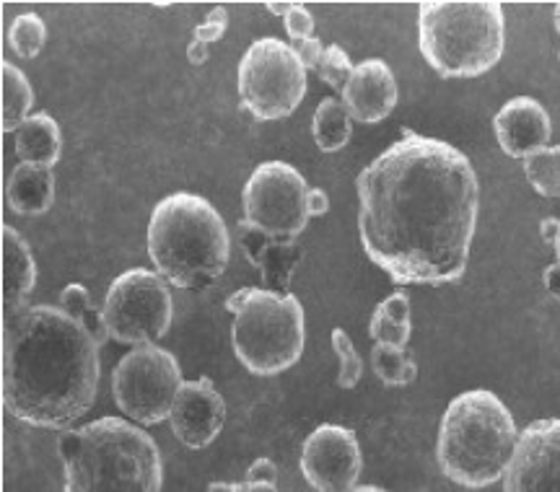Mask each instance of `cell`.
Here are the masks:
<instances>
[{
    "instance_id": "6da1fadb",
    "label": "cell",
    "mask_w": 560,
    "mask_h": 492,
    "mask_svg": "<svg viewBox=\"0 0 560 492\" xmlns=\"http://www.w3.org/2000/svg\"><path fill=\"white\" fill-rule=\"evenodd\" d=\"M366 255L397 285L465 276L480 208L470 159L446 140L405 132L355 179Z\"/></svg>"
},
{
    "instance_id": "7a4b0ae2",
    "label": "cell",
    "mask_w": 560,
    "mask_h": 492,
    "mask_svg": "<svg viewBox=\"0 0 560 492\" xmlns=\"http://www.w3.org/2000/svg\"><path fill=\"white\" fill-rule=\"evenodd\" d=\"M100 340L60 306L37 304L5 319L3 402L13 418L68 431L96 399Z\"/></svg>"
},
{
    "instance_id": "3957f363",
    "label": "cell",
    "mask_w": 560,
    "mask_h": 492,
    "mask_svg": "<svg viewBox=\"0 0 560 492\" xmlns=\"http://www.w3.org/2000/svg\"><path fill=\"white\" fill-rule=\"evenodd\" d=\"M58 452L66 492H161L164 464L156 441L122 418L62 431Z\"/></svg>"
},
{
    "instance_id": "277c9868",
    "label": "cell",
    "mask_w": 560,
    "mask_h": 492,
    "mask_svg": "<svg viewBox=\"0 0 560 492\" xmlns=\"http://www.w3.org/2000/svg\"><path fill=\"white\" fill-rule=\"evenodd\" d=\"M520 446L514 414L490 389L454 397L439 427L436 459L446 480L482 490L503 480Z\"/></svg>"
},
{
    "instance_id": "5b68a950",
    "label": "cell",
    "mask_w": 560,
    "mask_h": 492,
    "mask_svg": "<svg viewBox=\"0 0 560 492\" xmlns=\"http://www.w3.org/2000/svg\"><path fill=\"white\" fill-rule=\"evenodd\" d=\"M149 257L166 283L206 288L229 267V229L206 197L166 195L151 213Z\"/></svg>"
},
{
    "instance_id": "8992f818",
    "label": "cell",
    "mask_w": 560,
    "mask_h": 492,
    "mask_svg": "<svg viewBox=\"0 0 560 492\" xmlns=\"http://www.w3.org/2000/svg\"><path fill=\"white\" fill-rule=\"evenodd\" d=\"M418 47L441 79H478L499 66L506 21L495 0H425L418 16Z\"/></svg>"
},
{
    "instance_id": "52a82bcc",
    "label": "cell",
    "mask_w": 560,
    "mask_h": 492,
    "mask_svg": "<svg viewBox=\"0 0 560 492\" xmlns=\"http://www.w3.org/2000/svg\"><path fill=\"white\" fill-rule=\"evenodd\" d=\"M236 316L231 329L234 353L255 376H278L304 353V306L293 293L242 288L226 298Z\"/></svg>"
},
{
    "instance_id": "ba28073f",
    "label": "cell",
    "mask_w": 560,
    "mask_h": 492,
    "mask_svg": "<svg viewBox=\"0 0 560 492\" xmlns=\"http://www.w3.org/2000/svg\"><path fill=\"white\" fill-rule=\"evenodd\" d=\"M306 94V70L289 42L262 37L252 42L240 62L242 107L255 119L272 122L299 109Z\"/></svg>"
},
{
    "instance_id": "9c48e42d",
    "label": "cell",
    "mask_w": 560,
    "mask_h": 492,
    "mask_svg": "<svg viewBox=\"0 0 560 492\" xmlns=\"http://www.w3.org/2000/svg\"><path fill=\"white\" fill-rule=\"evenodd\" d=\"M104 332L125 344H156L174 319L172 291L159 272L136 267L109 285L100 306Z\"/></svg>"
},
{
    "instance_id": "30bf717a",
    "label": "cell",
    "mask_w": 560,
    "mask_h": 492,
    "mask_svg": "<svg viewBox=\"0 0 560 492\" xmlns=\"http://www.w3.org/2000/svg\"><path fill=\"white\" fill-rule=\"evenodd\" d=\"M182 368L170 350L138 344L117 363L112 374L115 402L136 425H159L172 414L182 389Z\"/></svg>"
},
{
    "instance_id": "8fae6325",
    "label": "cell",
    "mask_w": 560,
    "mask_h": 492,
    "mask_svg": "<svg viewBox=\"0 0 560 492\" xmlns=\"http://www.w3.org/2000/svg\"><path fill=\"white\" fill-rule=\"evenodd\" d=\"M310 185L285 161H265L242 192L244 218L272 238H299L310 223Z\"/></svg>"
},
{
    "instance_id": "7c38bea8",
    "label": "cell",
    "mask_w": 560,
    "mask_h": 492,
    "mask_svg": "<svg viewBox=\"0 0 560 492\" xmlns=\"http://www.w3.org/2000/svg\"><path fill=\"white\" fill-rule=\"evenodd\" d=\"M361 469V443L346 425H319L301 446V472L317 492L353 490Z\"/></svg>"
},
{
    "instance_id": "4fadbf2b",
    "label": "cell",
    "mask_w": 560,
    "mask_h": 492,
    "mask_svg": "<svg viewBox=\"0 0 560 492\" xmlns=\"http://www.w3.org/2000/svg\"><path fill=\"white\" fill-rule=\"evenodd\" d=\"M503 492H560V418L535 420L520 433Z\"/></svg>"
},
{
    "instance_id": "5bb4252c",
    "label": "cell",
    "mask_w": 560,
    "mask_h": 492,
    "mask_svg": "<svg viewBox=\"0 0 560 492\" xmlns=\"http://www.w3.org/2000/svg\"><path fill=\"white\" fill-rule=\"evenodd\" d=\"M170 423L182 446L192 448V452L206 448L219 438L223 425H226V402L208 376L182 384L177 399H174Z\"/></svg>"
},
{
    "instance_id": "9a60e30c",
    "label": "cell",
    "mask_w": 560,
    "mask_h": 492,
    "mask_svg": "<svg viewBox=\"0 0 560 492\" xmlns=\"http://www.w3.org/2000/svg\"><path fill=\"white\" fill-rule=\"evenodd\" d=\"M493 132L501 151L511 159H527L532 153L548 148L552 122L548 109L537 98H509L493 117Z\"/></svg>"
},
{
    "instance_id": "2e32d148",
    "label": "cell",
    "mask_w": 560,
    "mask_h": 492,
    "mask_svg": "<svg viewBox=\"0 0 560 492\" xmlns=\"http://www.w3.org/2000/svg\"><path fill=\"white\" fill-rule=\"evenodd\" d=\"M340 94L350 117L366 125L387 119L397 107V98H400L395 73H392V68L380 58L359 62Z\"/></svg>"
},
{
    "instance_id": "e0dca14e",
    "label": "cell",
    "mask_w": 560,
    "mask_h": 492,
    "mask_svg": "<svg viewBox=\"0 0 560 492\" xmlns=\"http://www.w3.org/2000/svg\"><path fill=\"white\" fill-rule=\"evenodd\" d=\"M37 283V265L24 236L3 226V312L5 319L30 308V295Z\"/></svg>"
},
{
    "instance_id": "ac0fdd59",
    "label": "cell",
    "mask_w": 560,
    "mask_h": 492,
    "mask_svg": "<svg viewBox=\"0 0 560 492\" xmlns=\"http://www.w3.org/2000/svg\"><path fill=\"white\" fill-rule=\"evenodd\" d=\"M5 200L19 215H42L55 202V177L52 168L19 164L5 181Z\"/></svg>"
},
{
    "instance_id": "d6986e66",
    "label": "cell",
    "mask_w": 560,
    "mask_h": 492,
    "mask_svg": "<svg viewBox=\"0 0 560 492\" xmlns=\"http://www.w3.org/2000/svg\"><path fill=\"white\" fill-rule=\"evenodd\" d=\"M16 138V156L21 164L47 166L52 168L60 161L62 132L58 119L50 112H34L32 117L24 119V125L13 132Z\"/></svg>"
},
{
    "instance_id": "ffe728a7",
    "label": "cell",
    "mask_w": 560,
    "mask_h": 492,
    "mask_svg": "<svg viewBox=\"0 0 560 492\" xmlns=\"http://www.w3.org/2000/svg\"><path fill=\"white\" fill-rule=\"evenodd\" d=\"M412 321H410V298L405 293H392L374 308L369 325V337L374 342L395 344L405 348L410 342Z\"/></svg>"
},
{
    "instance_id": "44dd1931",
    "label": "cell",
    "mask_w": 560,
    "mask_h": 492,
    "mask_svg": "<svg viewBox=\"0 0 560 492\" xmlns=\"http://www.w3.org/2000/svg\"><path fill=\"white\" fill-rule=\"evenodd\" d=\"M301 244L296 238H270L268 249L257 265L262 276V285L276 293H291V280L296 276V267L301 262Z\"/></svg>"
},
{
    "instance_id": "7402d4cb",
    "label": "cell",
    "mask_w": 560,
    "mask_h": 492,
    "mask_svg": "<svg viewBox=\"0 0 560 492\" xmlns=\"http://www.w3.org/2000/svg\"><path fill=\"white\" fill-rule=\"evenodd\" d=\"M353 117L342 104V98H322L312 119V136L319 151L335 153L348 145L350 132H353Z\"/></svg>"
},
{
    "instance_id": "603a6c76",
    "label": "cell",
    "mask_w": 560,
    "mask_h": 492,
    "mask_svg": "<svg viewBox=\"0 0 560 492\" xmlns=\"http://www.w3.org/2000/svg\"><path fill=\"white\" fill-rule=\"evenodd\" d=\"M34 91L30 86L24 70H19L13 62L3 60V132H16L24 125L26 117H32Z\"/></svg>"
},
{
    "instance_id": "cb8c5ba5",
    "label": "cell",
    "mask_w": 560,
    "mask_h": 492,
    "mask_svg": "<svg viewBox=\"0 0 560 492\" xmlns=\"http://www.w3.org/2000/svg\"><path fill=\"white\" fill-rule=\"evenodd\" d=\"M371 365L380 382L389 389L397 386H410L418 378V365L412 358L405 353V348H395V344L374 342L371 348Z\"/></svg>"
},
{
    "instance_id": "d4e9b609",
    "label": "cell",
    "mask_w": 560,
    "mask_h": 492,
    "mask_svg": "<svg viewBox=\"0 0 560 492\" xmlns=\"http://www.w3.org/2000/svg\"><path fill=\"white\" fill-rule=\"evenodd\" d=\"M524 174L537 195L560 197V145H548L524 159Z\"/></svg>"
},
{
    "instance_id": "484cf974",
    "label": "cell",
    "mask_w": 560,
    "mask_h": 492,
    "mask_svg": "<svg viewBox=\"0 0 560 492\" xmlns=\"http://www.w3.org/2000/svg\"><path fill=\"white\" fill-rule=\"evenodd\" d=\"M60 308L70 316V319H75L79 325L86 327L89 332L94 335L96 340H100V344L107 340V332H104L100 308L94 306V301H91V293L81 283H70V285L62 288Z\"/></svg>"
},
{
    "instance_id": "4316f807",
    "label": "cell",
    "mask_w": 560,
    "mask_h": 492,
    "mask_svg": "<svg viewBox=\"0 0 560 492\" xmlns=\"http://www.w3.org/2000/svg\"><path fill=\"white\" fill-rule=\"evenodd\" d=\"M45 42H47V26L37 13L30 11L13 19L9 30V45L13 47V52L26 60H34L42 52V47H45Z\"/></svg>"
},
{
    "instance_id": "83f0119b",
    "label": "cell",
    "mask_w": 560,
    "mask_h": 492,
    "mask_svg": "<svg viewBox=\"0 0 560 492\" xmlns=\"http://www.w3.org/2000/svg\"><path fill=\"white\" fill-rule=\"evenodd\" d=\"M332 350L338 353L340 371H338V386L340 389H353L363 376V361L355 350V344L346 335V329H332Z\"/></svg>"
},
{
    "instance_id": "f1b7e54d",
    "label": "cell",
    "mask_w": 560,
    "mask_h": 492,
    "mask_svg": "<svg viewBox=\"0 0 560 492\" xmlns=\"http://www.w3.org/2000/svg\"><path fill=\"white\" fill-rule=\"evenodd\" d=\"M353 68L355 66L350 62L346 49L338 45H330V47H325V52H322L317 73H319V79L327 83V86L342 91L346 89L350 75H353Z\"/></svg>"
},
{
    "instance_id": "f546056e",
    "label": "cell",
    "mask_w": 560,
    "mask_h": 492,
    "mask_svg": "<svg viewBox=\"0 0 560 492\" xmlns=\"http://www.w3.org/2000/svg\"><path fill=\"white\" fill-rule=\"evenodd\" d=\"M236 238H240V246L244 251V257L249 259V265H260V259L265 255V249H268L270 238L265 234L260 226H255V223H249L247 218H242L240 226H236Z\"/></svg>"
},
{
    "instance_id": "4dcf8cb0",
    "label": "cell",
    "mask_w": 560,
    "mask_h": 492,
    "mask_svg": "<svg viewBox=\"0 0 560 492\" xmlns=\"http://www.w3.org/2000/svg\"><path fill=\"white\" fill-rule=\"evenodd\" d=\"M283 24H285V32H289L291 42L314 37V16L304 3H293L291 11L285 13Z\"/></svg>"
},
{
    "instance_id": "1f68e13d",
    "label": "cell",
    "mask_w": 560,
    "mask_h": 492,
    "mask_svg": "<svg viewBox=\"0 0 560 492\" xmlns=\"http://www.w3.org/2000/svg\"><path fill=\"white\" fill-rule=\"evenodd\" d=\"M229 30V11L223 5H215L213 11L208 13L206 21L195 30V39L202 42V45H210V42H219Z\"/></svg>"
},
{
    "instance_id": "d6a6232c",
    "label": "cell",
    "mask_w": 560,
    "mask_h": 492,
    "mask_svg": "<svg viewBox=\"0 0 560 492\" xmlns=\"http://www.w3.org/2000/svg\"><path fill=\"white\" fill-rule=\"evenodd\" d=\"M291 47H293V52H296V58L301 60V66H304V70H317L319 68V60H322V52H325V45H322L317 37L291 42Z\"/></svg>"
},
{
    "instance_id": "836d02e7",
    "label": "cell",
    "mask_w": 560,
    "mask_h": 492,
    "mask_svg": "<svg viewBox=\"0 0 560 492\" xmlns=\"http://www.w3.org/2000/svg\"><path fill=\"white\" fill-rule=\"evenodd\" d=\"M247 482H260V484H278V467L276 461L270 459H257L252 461V467L247 469Z\"/></svg>"
},
{
    "instance_id": "e575fe53",
    "label": "cell",
    "mask_w": 560,
    "mask_h": 492,
    "mask_svg": "<svg viewBox=\"0 0 560 492\" xmlns=\"http://www.w3.org/2000/svg\"><path fill=\"white\" fill-rule=\"evenodd\" d=\"M208 492H280L278 484H260V482H213Z\"/></svg>"
},
{
    "instance_id": "d590c367",
    "label": "cell",
    "mask_w": 560,
    "mask_h": 492,
    "mask_svg": "<svg viewBox=\"0 0 560 492\" xmlns=\"http://www.w3.org/2000/svg\"><path fill=\"white\" fill-rule=\"evenodd\" d=\"M306 208H310V218L327 215V210H330V197H327L325 189L312 187L310 197H306Z\"/></svg>"
},
{
    "instance_id": "8d00e7d4",
    "label": "cell",
    "mask_w": 560,
    "mask_h": 492,
    "mask_svg": "<svg viewBox=\"0 0 560 492\" xmlns=\"http://www.w3.org/2000/svg\"><path fill=\"white\" fill-rule=\"evenodd\" d=\"M542 283H545V288H548V293L552 295V298L560 301V262L550 265L548 270L542 272Z\"/></svg>"
},
{
    "instance_id": "74e56055",
    "label": "cell",
    "mask_w": 560,
    "mask_h": 492,
    "mask_svg": "<svg viewBox=\"0 0 560 492\" xmlns=\"http://www.w3.org/2000/svg\"><path fill=\"white\" fill-rule=\"evenodd\" d=\"M208 58H210V55H208V45H202V42L192 39L190 47H187V60H190L192 66H202V62H206Z\"/></svg>"
},
{
    "instance_id": "f35d334b",
    "label": "cell",
    "mask_w": 560,
    "mask_h": 492,
    "mask_svg": "<svg viewBox=\"0 0 560 492\" xmlns=\"http://www.w3.org/2000/svg\"><path fill=\"white\" fill-rule=\"evenodd\" d=\"M558 229H560V221H558V218H545L542 226H540V234H542L545 242H548V244L556 242Z\"/></svg>"
},
{
    "instance_id": "ab89813d",
    "label": "cell",
    "mask_w": 560,
    "mask_h": 492,
    "mask_svg": "<svg viewBox=\"0 0 560 492\" xmlns=\"http://www.w3.org/2000/svg\"><path fill=\"white\" fill-rule=\"evenodd\" d=\"M265 5H268L270 13H276V16H283L285 19V13L291 11L293 3H278V0H272V3H265Z\"/></svg>"
},
{
    "instance_id": "60d3db41",
    "label": "cell",
    "mask_w": 560,
    "mask_h": 492,
    "mask_svg": "<svg viewBox=\"0 0 560 492\" xmlns=\"http://www.w3.org/2000/svg\"><path fill=\"white\" fill-rule=\"evenodd\" d=\"M348 492H387V490L374 488V484H355V488L348 490Z\"/></svg>"
},
{
    "instance_id": "b9f144b4",
    "label": "cell",
    "mask_w": 560,
    "mask_h": 492,
    "mask_svg": "<svg viewBox=\"0 0 560 492\" xmlns=\"http://www.w3.org/2000/svg\"><path fill=\"white\" fill-rule=\"evenodd\" d=\"M552 24H556V30L560 34V3L556 5V11H552Z\"/></svg>"
},
{
    "instance_id": "7bdbcfd3",
    "label": "cell",
    "mask_w": 560,
    "mask_h": 492,
    "mask_svg": "<svg viewBox=\"0 0 560 492\" xmlns=\"http://www.w3.org/2000/svg\"><path fill=\"white\" fill-rule=\"evenodd\" d=\"M552 246H556V257H558V262H560V229H558V236H556V242H552Z\"/></svg>"
},
{
    "instance_id": "ee69618b",
    "label": "cell",
    "mask_w": 560,
    "mask_h": 492,
    "mask_svg": "<svg viewBox=\"0 0 560 492\" xmlns=\"http://www.w3.org/2000/svg\"><path fill=\"white\" fill-rule=\"evenodd\" d=\"M558 58H560V55H558Z\"/></svg>"
}]
</instances>
